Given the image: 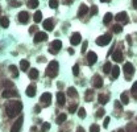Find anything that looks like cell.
<instances>
[{
    "mask_svg": "<svg viewBox=\"0 0 137 132\" xmlns=\"http://www.w3.org/2000/svg\"><path fill=\"white\" fill-rule=\"evenodd\" d=\"M111 74H112L113 78H117V77L120 75V68L119 66H113L112 70H111Z\"/></svg>",
    "mask_w": 137,
    "mask_h": 132,
    "instance_id": "obj_21",
    "label": "cell"
},
{
    "mask_svg": "<svg viewBox=\"0 0 137 132\" xmlns=\"http://www.w3.org/2000/svg\"><path fill=\"white\" fill-rule=\"evenodd\" d=\"M78 115H79V118L84 119V118H86V110H84L83 107H81V108L78 110Z\"/></svg>",
    "mask_w": 137,
    "mask_h": 132,
    "instance_id": "obj_34",
    "label": "cell"
},
{
    "mask_svg": "<svg viewBox=\"0 0 137 132\" xmlns=\"http://www.w3.org/2000/svg\"><path fill=\"white\" fill-rule=\"evenodd\" d=\"M66 114H59L58 115V118H57V123H58V124H62L63 122H65V120H66Z\"/></svg>",
    "mask_w": 137,
    "mask_h": 132,
    "instance_id": "obj_31",
    "label": "cell"
},
{
    "mask_svg": "<svg viewBox=\"0 0 137 132\" xmlns=\"http://www.w3.org/2000/svg\"><path fill=\"white\" fill-rule=\"evenodd\" d=\"M19 21L22 23V24L28 23V21H29V13L25 12V11H21V12L19 13Z\"/></svg>",
    "mask_w": 137,
    "mask_h": 132,
    "instance_id": "obj_11",
    "label": "cell"
},
{
    "mask_svg": "<svg viewBox=\"0 0 137 132\" xmlns=\"http://www.w3.org/2000/svg\"><path fill=\"white\" fill-rule=\"evenodd\" d=\"M98 101H99V103H101V104H106V103L108 102V95L99 94V96H98Z\"/></svg>",
    "mask_w": 137,
    "mask_h": 132,
    "instance_id": "obj_22",
    "label": "cell"
},
{
    "mask_svg": "<svg viewBox=\"0 0 137 132\" xmlns=\"http://www.w3.org/2000/svg\"><path fill=\"white\" fill-rule=\"evenodd\" d=\"M132 4H133V8H136V9H137V0H133Z\"/></svg>",
    "mask_w": 137,
    "mask_h": 132,
    "instance_id": "obj_51",
    "label": "cell"
},
{
    "mask_svg": "<svg viewBox=\"0 0 137 132\" xmlns=\"http://www.w3.org/2000/svg\"><path fill=\"white\" fill-rule=\"evenodd\" d=\"M34 29H36V28H34V27H32V28L29 29V32H30V33H34Z\"/></svg>",
    "mask_w": 137,
    "mask_h": 132,
    "instance_id": "obj_53",
    "label": "cell"
},
{
    "mask_svg": "<svg viewBox=\"0 0 137 132\" xmlns=\"http://www.w3.org/2000/svg\"><path fill=\"white\" fill-rule=\"evenodd\" d=\"M67 95L71 98H76L78 96V91L75 90V87H68L67 89Z\"/></svg>",
    "mask_w": 137,
    "mask_h": 132,
    "instance_id": "obj_20",
    "label": "cell"
},
{
    "mask_svg": "<svg viewBox=\"0 0 137 132\" xmlns=\"http://www.w3.org/2000/svg\"><path fill=\"white\" fill-rule=\"evenodd\" d=\"M101 3H107V2H109V0H100Z\"/></svg>",
    "mask_w": 137,
    "mask_h": 132,
    "instance_id": "obj_55",
    "label": "cell"
},
{
    "mask_svg": "<svg viewBox=\"0 0 137 132\" xmlns=\"http://www.w3.org/2000/svg\"><path fill=\"white\" fill-rule=\"evenodd\" d=\"M92 94H94L92 90H87V91H86V101H87V102L91 101V98H92Z\"/></svg>",
    "mask_w": 137,
    "mask_h": 132,
    "instance_id": "obj_37",
    "label": "cell"
},
{
    "mask_svg": "<svg viewBox=\"0 0 137 132\" xmlns=\"http://www.w3.org/2000/svg\"><path fill=\"white\" fill-rule=\"evenodd\" d=\"M104 110H103V108H100V110H98V112H96V116L98 118H101V116H104Z\"/></svg>",
    "mask_w": 137,
    "mask_h": 132,
    "instance_id": "obj_46",
    "label": "cell"
},
{
    "mask_svg": "<svg viewBox=\"0 0 137 132\" xmlns=\"http://www.w3.org/2000/svg\"><path fill=\"white\" fill-rule=\"evenodd\" d=\"M57 101H58V104H59V106H63L65 102H66L65 94H63V93H58V94H57Z\"/></svg>",
    "mask_w": 137,
    "mask_h": 132,
    "instance_id": "obj_19",
    "label": "cell"
},
{
    "mask_svg": "<svg viewBox=\"0 0 137 132\" xmlns=\"http://www.w3.org/2000/svg\"><path fill=\"white\" fill-rule=\"evenodd\" d=\"M48 38V35L45 32H37L36 36H34V42H41V41H45Z\"/></svg>",
    "mask_w": 137,
    "mask_h": 132,
    "instance_id": "obj_12",
    "label": "cell"
},
{
    "mask_svg": "<svg viewBox=\"0 0 137 132\" xmlns=\"http://www.w3.org/2000/svg\"><path fill=\"white\" fill-rule=\"evenodd\" d=\"M9 70H11V73H12V75L19 77V70H17V68H16L15 65H11V66H9Z\"/></svg>",
    "mask_w": 137,
    "mask_h": 132,
    "instance_id": "obj_32",
    "label": "cell"
},
{
    "mask_svg": "<svg viewBox=\"0 0 137 132\" xmlns=\"http://www.w3.org/2000/svg\"><path fill=\"white\" fill-rule=\"evenodd\" d=\"M81 41H82V36H81V33H78V32L73 33L71 37H70V42H71V45H78V44H81Z\"/></svg>",
    "mask_w": 137,
    "mask_h": 132,
    "instance_id": "obj_7",
    "label": "cell"
},
{
    "mask_svg": "<svg viewBox=\"0 0 137 132\" xmlns=\"http://www.w3.org/2000/svg\"><path fill=\"white\" fill-rule=\"evenodd\" d=\"M117 132H124V129H119V131H117Z\"/></svg>",
    "mask_w": 137,
    "mask_h": 132,
    "instance_id": "obj_56",
    "label": "cell"
},
{
    "mask_svg": "<svg viewBox=\"0 0 137 132\" xmlns=\"http://www.w3.org/2000/svg\"><path fill=\"white\" fill-rule=\"evenodd\" d=\"M61 48H62V41H61V40H54V41L50 44V49H49V52H50L52 54H55L57 52H59V50H61Z\"/></svg>",
    "mask_w": 137,
    "mask_h": 132,
    "instance_id": "obj_4",
    "label": "cell"
},
{
    "mask_svg": "<svg viewBox=\"0 0 137 132\" xmlns=\"http://www.w3.org/2000/svg\"><path fill=\"white\" fill-rule=\"evenodd\" d=\"M9 3L12 4V7H19L20 5V3L17 2V0H9Z\"/></svg>",
    "mask_w": 137,
    "mask_h": 132,
    "instance_id": "obj_47",
    "label": "cell"
},
{
    "mask_svg": "<svg viewBox=\"0 0 137 132\" xmlns=\"http://www.w3.org/2000/svg\"><path fill=\"white\" fill-rule=\"evenodd\" d=\"M112 58H113V61H115V62H121L123 61V53H121V50L117 49V50L113 52Z\"/></svg>",
    "mask_w": 137,
    "mask_h": 132,
    "instance_id": "obj_14",
    "label": "cell"
},
{
    "mask_svg": "<svg viewBox=\"0 0 137 132\" xmlns=\"http://www.w3.org/2000/svg\"><path fill=\"white\" fill-rule=\"evenodd\" d=\"M21 110H22V103L20 101H12L5 106V111L9 118H15L16 115H19Z\"/></svg>",
    "mask_w": 137,
    "mask_h": 132,
    "instance_id": "obj_1",
    "label": "cell"
},
{
    "mask_svg": "<svg viewBox=\"0 0 137 132\" xmlns=\"http://www.w3.org/2000/svg\"><path fill=\"white\" fill-rule=\"evenodd\" d=\"M73 74H74V75H78V74H79V65H78V63L73 66Z\"/></svg>",
    "mask_w": 137,
    "mask_h": 132,
    "instance_id": "obj_42",
    "label": "cell"
},
{
    "mask_svg": "<svg viewBox=\"0 0 137 132\" xmlns=\"http://www.w3.org/2000/svg\"><path fill=\"white\" fill-rule=\"evenodd\" d=\"M76 132H84V129H83L82 127H79V128L76 129Z\"/></svg>",
    "mask_w": 137,
    "mask_h": 132,
    "instance_id": "obj_52",
    "label": "cell"
},
{
    "mask_svg": "<svg viewBox=\"0 0 137 132\" xmlns=\"http://www.w3.org/2000/svg\"><path fill=\"white\" fill-rule=\"evenodd\" d=\"M96 61H98L96 53L95 52H88V54H87V63L88 65H94Z\"/></svg>",
    "mask_w": 137,
    "mask_h": 132,
    "instance_id": "obj_9",
    "label": "cell"
},
{
    "mask_svg": "<svg viewBox=\"0 0 137 132\" xmlns=\"http://www.w3.org/2000/svg\"><path fill=\"white\" fill-rule=\"evenodd\" d=\"M49 5L50 8H57L58 7V0H49Z\"/></svg>",
    "mask_w": 137,
    "mask_h": 132,
    "instance_id": "obj_38",
    "label": "cell"
},
{
    "mask_svg": "<svg viewBox=\"0 0 137 132\" xmlns=\"http://www.w3.org/2000/svg\"><path fill=\"white\" fill-rule=\"evenodd\" d=\"M115 107H116V108H120V110H121V103H120V102H116V103H115Z\"/></svg>",
    "mask_w": 137,
    "mask_h": 132,
    "instance_id": "obj_50",
    "label": "cell"
},
{
    "mask_svg": "<svg viewBox=\"0 0 137 132\" xmlns=\"http://www.w3.org/2000/svg\"><path fill=\"white\" fill-rule=\"evenodd\" d=\"M120 101H121L123 104H128V103H129V96H128V94H127V93H123L121 96H120Z\"/></svg>",
    "mask_w": 137,
    "mask_h": 132,
    "instance_id": "obj_26",
    "label": "cell"
},
{
    "mask_svg": "<svg viewBox=\"0 0 137 132\" xmlns=\"http://www.w3.org/2000/svg\"><path fill=\"white\" fill-rule=\"evenodd\" d=\"M121 30H123V27L119 25V24H116L115 27H113V32H115V33H120Z\"/></svg>",
    "mask_w": 137,
    "mask_h": 132,
    "instance_id": "obj_43",
    "label": "cell"
},
{
    "mask_svg": "<svg viewBox=\"0 0 137 132\" xmlns=\"http://www.w3.org/2000/svg\"><path fill=\"white\" fill-rule=\"evenodd\" d=\"M22 122H24V116L20 115V116L17 118V120L13 123V126L11 127V132H19L20 128H21V126H22Z\"/></svg>",
    "mask_w": 137,
    "mask_h": 132,
    "instance_id": "obj_5",
    "label": "cell"
},
{
    "mask_svg": "<svg viewBox=\"0 0 137 132\" xmlns=\"http://www.w3.org/2000/svg\"><path fill=\"white\" fill-rule=\"evenodd\" d=\"M98 13V7L96 5H92V7H91V11H90V15L91 16H95Z\"/></svg>",
    "mask_w": 137,
    "mask_h": 132,
    "instance_id": "obj_39",
    "label": "cell"
},
{
    "mask_svg": "<svg viewBox=\"0 0 137 132\" xmlns=\"http://www.w3.org/2000/svg\"><path fill=\"white\" fill-rule=\"evenodd\" d=\"M28 7L34 9V8H37L38 7V0H28Z\"/></svg>",
    "mask_w": 137,
    "mask_h": 132,
    "instance_id": "obj_29",
    "label": "cell"
},
{
    "mask_svg": "<svg viewBox=\"0 0 137 132\" xmlns=\"http://www.w3.org/2000/svg\"><path fill=\"white\" fill-rule=\"evenodd\" d=\"M87 45H88V42H87V41H84V42H83V48H82V53H84V52H86Z\"/></svg>",
    "mask_w": 137,
    "mask_h": 132,
    "instance_id": "obj_48",
    "label": "cell"
},
{
    "mask_svg": "<svg viewBox=\"0 0 137 132\" xmlns=\"http://www.w3.org/2000/svg\"><path fill=\"white\" fill-rule=\"evenodd\" d=\"M136 132H137V127H136Z\"/></svg>",
    "mask_w": 137,
    "mask_h": 132,
    "instance_id": "obj_57",
    "label": "cell"
},
{
    "mask_svg": "<svg viewBox=\"0 0 137 132\" xmlns=\"http://www.w3.org/2000/svg\"><path fill=\"white\" fill-rule=\"evenodd\" d=\"M113 19V15L112 13H106V16H104V19H103V23L104 24H108V23H111V20Z\"/></svg>",
    "mask_w": 137,
    "mask_h": 132,
    "instance_id": "obj_30",
    "label": "cell"
},
{
    "mask_svg": "<svg viewBox=\"0 0 137 132\" xmlns=\"http://www.w3.org/2000/svg\"><path fill=\"white\" fill-rule=\"evenodd\" d=\"M123 69H124V73H125V77H127V78H129V77L133 75V73H134V68H133V65L131 62H125Z\"/></svg>",
    "mask_w": 137,
    "mask_h": 132,
    "instance_id": "obj_6",
    "label": "cell"
},
{
    "mask_svg": "<svg viewBox=\"0 0 137 132\" xmlns=\"http://www.w3.org/2000/svg\"><path fill=\"white\" fill-rule=\"evenodd\" d=\"M131 93H132V95L134 96V98H137V81L132 85V89H131Z\"/></svg>",
    "mask_w": 137,
    "mask_h": 132,
    "instance_id": "obj_33",
    "label": "cell"
},
{
    "mask_svg": "<svg viewBox=\"0 0 137 132\" xmlns=\"http://www.w3.org/2000/svg\"><path fill=\"white\" fill-rule=\"evenodd\" d=\"M112 68H113V66L111 65V62H106L104 66H103V71H104L106 74H108V73L112 70Z\"/></svg>",
    "mask_w": 137,
    "mask_h": 132,
    "instance_id": "obj_28",
    "label": "cell"
},
{
    "mask_svg": "<svg viewBox=\"0 0 137 132\" xmlns=\"http://www.w3.org/2000/svg\"><path fill=\"white\" fill-rule=\"evenodd\" d=\"M109 122H111V118H109V116H106V119H104V123H103V127L107 128V127H108V124H109Z\"/></svg>",
    "mask_w": 137,
    "mask_h": 132,
    "instance_id": "obj_45",
    "label": "cell"
},
{
    "mask_svg": "<svg viewBox=\"0 0 137 132\" xmlns=\"http://www.w3.org/2000/svg\"><path fill=\"white\" fill-rule=\"evenodd\" d=\"M68 53H70V54H74V49L70 48V49H68Z\"/></svg>",
    "mask_w": 137,
    "mask_h": 132,
    "instance_id": "obj_54",
    "label": "cell"
},
{
    "mask_svg": "<svg viewBox=\"0 0 137 132\" xmlns=\"http://www.w3.org/2000/svg\"><path fill=\"white\" fill-rule=\"evenodd\" d=\"M90 132H100V127H99L98 124H91Z\"/></svg>",
    "mask_w": 137,
    "mask_h": 132,
    "instance_id": "obj_35",
    "label": "cell"
},
{
    "mask_svg": "<svg viewBox=\"0 0 137 132\" xmlns=\"http://www.w3.org/2000/svg\"><path fill=\"white\" fill-rule=\"evenodd\" d=\"M58 68H59V63L57 61H50L48 68H46V75L49 78H55L57 74H58Z\"/></svg>",
    "mask_w": 137,
    "mask_h": 132,
    "instance_id": "obj_2",
    "label": "cell"
},
{
    "mask_svg": "<svg viewBox=\"0 0 137 132\" xmlns=\"http://www.w3.org/2000/svg\"><path fill=\"white\" fill-rule=\"evenodd\" d=\"M34 111H36V112L38 114V112L41 111V107H40V106H36V107H34Z\"/></svg>",
    "mask_w": 137,
    "mask_h": 132,
    "instance_id": "obj_49",
    "label": "cell"
},
{
    "mask_svg": "<svg viewBox=\"0 0 137 132\" xmlns=\"http://www.w3.org/2000/svg\"><path fill=\"white\" fill-rule=\"evenodd\" d=\"M86 13H88V7H87L86 4H81L79 11H78V17H82V16H84Z\"/></svg>",
    "mask_w": 137,
    "mask_h": 132,
    "instance_id": "obj_17",
    "label": "cell"
},
{
    "mask_svg": "<svg viewBox=\"0 0 137 132\" xmlns=\"http://www.w3.org/2000/svg\"><path fill=\"white\" fill-rule=\"evenodd\" d=\"M127 132H136V127L133 124H128L127 126Z\"/></svg>",
    "mask_w": 137,
    "mask_h": 132,
    "instance_id": "obj_44",
    "label": "cell"
},
{
    "mask_svg": "<svg viewBox=\"0 0 137 132\" xmlns=\"http://www.w3.org/2000/svg\"><path fill=\"white\" fill-rule=\"evenodd\" d=\"M20 69L21 70H28L29 69V61H27V60H22V61H20Z\"/></svg>",
    "mask_w": 137,
    "mask_h": 132,
    "instance_id": "obj_23",
    "label": "cell"
},
{
    "mask_svg": "<svg viewBox=\"0 0 137 132\" xmlns=\"http://www.w3.org/2000/svg\"><path fill=\"white\" fill-rule=\"evenodd\" d=\"M54 24H53V20L52 19H46L44 21V29L45 30H53Z\"/></svg>",
    "mask_w": 137,
    "mask_h": 132,
    "instance_id": "obj_16",
    "label": "cell"
},
{
    "mask_svg": "<svg viewBox=\"0 0 137 132\" xmlns=\"http://www.w3.org/2000/svg\"><path fill=\"white\" fill-rule=\"evenodd\" d=\"M38 77V70L37 69H30L29 70V78L30 79H37Z\"/></svg>",
    "mask_w": 137,
    "mask_h": 132,
    "instance_id": "obj_24",
    "label": "cell"
},
{
    "mask_svg": "<svg viewBox=\"0 0 137 132\" xmlns=\"http://www.w3.org/2000/svg\"><path fill=\"white\" fill-rule=\"evenodd\" d=\"M76 110H78V106H76V104H70V107H68V112L74 114Z\"/></svg>",
    "mask_w": 137,
    "mask_h": 132,
    "instance_id": "obj_41",
    "label": "cell"
},
{
    "mask_svg": "<svg viewBox=\"0 0 137 132\" xmlns=\"http://www.w3.org/2000/svg\"><path fill=\"white\" fill-rule=\"evenodd\" d=\"M0 25H2V28H8L9 27V20H8V17H2L0 19Z\"/></svg>",
    "mask_w": 137,
    "mask_h": 132,
    "instance_id": "obj_25",
    "label": "cell"
},
{
    "mask_svg": "<svg viewBox=\"0 0 137 132\" xmlns=\"http://www.w3.org/2000/svg\"><path fill=\"white\" fill-rule=\"evenodd\" d=\"M111 40H112L111 35H103V36L96 38V44L99 46H106V45H108V44L111 42Z\"/></svg>",
    "mask_w": 137,
    "mask_h": 132,
    "instance_id": "obj_3",
    "label": "cell"
},
{
    "mask_svg": "<svg viewBox=\"0 0 137 132\" xmlns=\"http://www.w3.org/2000/svg\"><path fill=\"white\" fill-rule=\"evenodd\" d=\"M13 87V82L12 81H4V90L5 89H12Z\"/></svg>",
    "mask_w": 137,
    "mask_h": 132,
    "instance_id": "obj_36",
    "label": "cell"
},
{
    "mask_svg": "<svg viewBox=\"0 0 137 132\" xmlns=\"http://www.w3.org/2000/svg\"><path fill=\"white\" fill-rule=\"evenodd\" d=\"M33 20H34V23H36V24L40 23V21L42 20V13L40 12V11H37V12L33 15Z\"/></svg>",
    "mask_w": 137,
    "mask_h": 132,
    "instance_id": "obj_27",
    "label": "cell"
},
{
    "mask_svg": "<svg viewBox=\"0 0 137 132\" xmlns=\"http://www.w3.org/2000/svg\"><path fill=\"white\" fill-rule=\"evenodd\" d=\"M49 128H50V124H49V123H44V124L41 126V132H46Z\"/></svg>",
    "mask_w": 137,
    "mask_h": 132,
    "instance_id": "obj_40",
    "label": "cell"
},
{
    "mask_svg": "<svg viewBox=\"0 0 137 132\" xmlns=\"http://www.w3.org/2000/svg\"><path fill=\"white\" fill-rule=\"evenodd\" d=\"M115 17H116L117 21H121V23H127V21H128V15H127V12H119Z\"/></svg>",
    "mask_w": 137,
    "mask_h": 132,
    "instance_id": "obj_15",
    "label": "cell"
},
{
    "mask_svg": "<svg viewBox=\"0 0 137 132\" xmlns=\"http://www.w3.org/2000/svg\"><path fill=\"white\" fill-rule=\"evenodd\" d=\"M36 86L34 85H29L28 87H27V95L29 96V98H32V96H34L36 95Z\"/></svg>",
    "mask_w": 137,
    "mask_h": 132,
    "instance_id": "obj_18",
    "label": "cell"
},
{
    "mask_svg": "<svg viewBox=\"0 0 137 132\" xmlns=\"http://www.w3.org/2000/svg\"><path fill=\"white\" fill-rule=\"evenodd\" d=\"M40 101H41L45 106H50V103H52V94H50V93H44V94L41 95V98H40Z\"/></svg>",
    "mask_w": 137,
    "mask_h": 132,
    "instance_id": "obj_8",
    "label": "cell"
},
{
    "mask_svg": "<svg viewBox=\"0 0 137 132\" xmlns=\"http://www.w3.org/2000/svg\"><path fill=\"white\" fill-rule=\"evenodd\" d=\"M92 85H94L95 89H100V87L103 86V79H101V77H100V75H95V77H94Z\"/></svg>",
    "mask_w": 137,
    "mask_h": 132,
    "instance_id": "obj_13",
    "label": "cell"
},
{
    "mask_svg": "<svg viewBox=\"0 0 137 132\" xmlns=\"http://www.w3.org/2000/svg\"><path fill=\"white\" fill-rule=\"evenodd\" d=\"M2 96L3 98H13V96H17V91H15L13 89H5L2 93Z\"/></svg>",
    "mask_w": 137,
    "mask_h": 132,
    "instance_id": "obj_10",
    "label": "cell"
}]
</instances>
